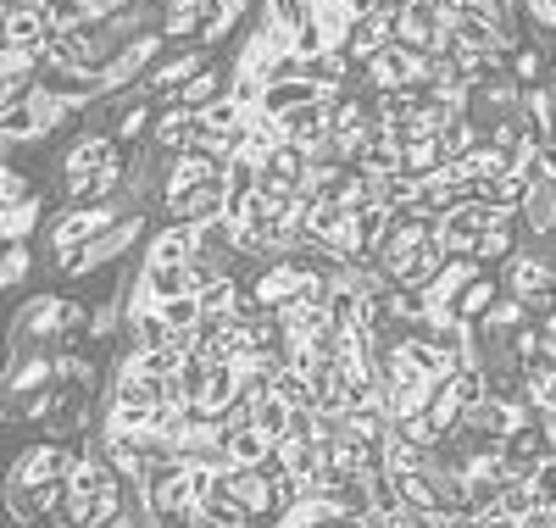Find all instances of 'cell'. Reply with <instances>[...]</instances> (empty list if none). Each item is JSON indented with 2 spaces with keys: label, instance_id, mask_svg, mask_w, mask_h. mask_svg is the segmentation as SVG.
<instances>
[{
  "label": "cell",
  "instance_id": "1",
  "mask_svg": "<svg viewBox=\"0 0 556 528\" xmlns=\"http://www.w3.org/2000/svg\"><path fill=\"white\" fill-rule=\"evenodd\" d=\"M501 290L518 296L534 317H545L556 306V262L545 251H518L513 262L501 267Z\"/></svg>",
  "mask_w": 556,
  "mask_h": 528
},
{
  "label": "cell",
  "instance_id": "2",
  "mask_svg": "<svg viewBox=\"0 0 556 528\" xmlns=\"http://www.w3.org/2000/svg\"><path fill=\"white\" fill-rule=\"evenodd\" d=\"M123 217L112 212V206H67L56 223H51V251L56 256H67V251H78V246H96L101 234H112Z\"/></svg>",
  "mask_w": 556,
  "mask_h": 528
},
{
  "label": "cell",
  "instance_id": "3",
  "mask_svg": "<svg viewBox=\"0 0 556 528\" xmlns=\"http://www.w3.org/2000/svg\"><path fill=\"white\" fill-rule=\"evenodd\" d=\"M162 45H167V39H162V28L128 39L123 51L106 62V73H101V78H106V89H112V95H123V89H134V84H146V73L162 62Z\"/></svg>",
  "mask_w": 556,
  "mask_h": 528
},
{
  "label": "cell",
  "instance_id": "4",
  "mask_svg": "<svg viewBox=\"0 0 556 528\" xmlns=\"http://www.w3.org/2000/svg\"><path fill=\"white\" fill-rule=\"evenodd\" d=\"M73 467H78V456H73L67 445H34V451H23V456H17V467H12V485H17V490L67 485Z\"/></svg>",
  "mask_w": 556,
  "mask_h": 528
},
{
  "label": "cell",
  "instance_id": "5",
  "mask_svg": "<svg viewBox=\"0 0 556 528\" xmlns=\"http://www.w3.org/2000/svg\"><path fill=\"white\" fill-rule=\"evenodd\" d=\"M0 45L7 51H34V56H51V23H45V7H7L0 17Z\"/></svg>",
  "mask_w": 556,
  "mask_h": 528
},
{
  "label": "cell",
  "instance_id": "6",
  "mask_svg": "<svg viewBox=\"0 0 556 528\" xmlns=\"http://www.w3.org/2000/svg\"><path fill=\"white\" fill-rule=\"evenodd\" d=\"M201 67H212V51H206V45L195 39L190 51H178V56L156 62V67L146 73V84H139V89H146V95H167V101H178V89L190 84V78H195Z\"/></svg>",
  "mask_w": 556,
  "mask_h": 528
},
{
  "label": "cell",
  "instance_id": "7",
  "mask_svg": "<svg viewBox=\"0 0 556 528\" xmlns=\"http://www.w3.org/2000/svg\"><path fill=\"white\" fill-rule=\"evenodd\" d=\"M195 246H201V228L167 217L156 228V239H151V251H146V267H190L195 262Z\"/></svg>",
  "mask_w": 556,
  "mask_h": 528
},
{
  "label": "cell",
  "instance_id": "8",
  "mask_svg": "<svg viewBox=\"0 0 556 528\" xmlns=\"http://www.w3.org/2000/svg\"><path fill=\"white\" fill-rule=\"evenodd\" d=\"M195 134H201V112H190V106H167L156 123H151V146H156V156H184L195 146Z\"/></svg>",
  "mask_w": 556,
  "mask_h": 528
},
{
  "label": "cell",
  "instance_id": "9",
  "mask_svg": "<svg viewBox=\"0 0 556 528\" xmlns=\"http://www.w3.org/2000/svg\"><path fill=\"white\" fill-rule=\"evenodd\" d=\"M106 167H123V151H117L112 134H84L62 156V178H89V173H106Z\"/></svg>",
  "mask_w": 556,
  "mask_h": 528
},
{
  "label": "cell",
  "instance_id": "10",
  "mask_svg": "<svg viewBox=\"0 0 556 528\" xmlns=\"http://www.w3.org/2000/svg\"><path fill=\"white\" fill-rule=\"evenodd\" d=\"M217 485L235 495L251 517H273V512H278V495H273V485H267V473H262V467H228Z\"/></svg>",
  "mask_w": 556,
  "mask_h": 528
},
{
  "label": "cell",
  "instance_id": "11",
  "mask_svg": "<svg viewBox=\"0 0 556 528\" xmlns=\"http://www.w3.org/2000/svg\"><path fill=\"white\" fill-rule=\"evenodd\" d=\"M434 39H440V12L429 7V0H401L395 45H412V51H429L434 56Z\"/></svg>",
  "mask_w": 556,
  "mask_h": 528
},
{
  "label": "cell",
  "instance_id": "12",
  "mask_svg": "<svg viewBox=\"0 0 556 528\" xmlns=\"http://www.w3.org/2000/svg\"><path fill=\"white\" fill-rule=\"evenodd\" d=\"M329 95H340V89H323V84H312V78H273V84L262 89V112L285 117V112H295V106L329 101Z\"/></svg>",
  "mask_w": 556,
  "mask_h": 528
},
{
  "label": "cell",
  "instance_id": "13",
  "mask_svg": "<svg viewBox=\"0 0 556 528\" xmlns=\"http://www.w3.org/2000/svg\"><path fill=\"white\" fill-rule=\"evenodd\" d=\"M518 117H523V128H529L534 146H551V139H556V95H551V84L523 89V106H518Z\"/></svg>",
  "mask_w": 556,
  "mask_h": 528
},
{
  "label": "cell",
  "instance_id": "14",
  "mask_svg": "<svg viewBox=\"0 0 556 528\" xmlns=\"http://www.w3.org/2000/svg\"><path fill=\"white\" fill-rule=\"evenodd\" d=\"M251 112H256V106H245L240 95H223V101H212V106L201 112V128H206V134H223V139H240L245 123H251Z\"/></svg>",
  "mask_w": 556,
  "mask_h": 528
},
{
  "label": "cell",
  "instance_id": "15",
  "mask_svg": "<svg viewBox=\"0 0 556 528\" xmlns=\"http://www.w3.org/2000/svg\"><path fill=\"white\" fill-rule=\"evenodd\" d=\"M223 95H228V78H223V67L212 62V67H201L190 84H184L178 89V106H190V112H206L212 101H223Z\"/></svg>",
  "mask_w": 556,
  "mask_h": 528
},
{
  "label": "cell",
  "instance_id": "16",
  "mask_svg": "<svg viewBox=\"0 0 556 528\" xmlns=\"http://www.w3.org/2000/svg\"><path fill=\"white\" fill-rule=\"evenodd\" d=\"M501 296H506V290H501V278H495V273H479L468 290H462V301H456V323H479Z\"/></svg>",
  "mask_w": 556,
  "mask_h": 528
},
{
  "label": "cell",
  "instance_id": "17",
  "mask_svg": "<svg viewBox=\"0 0 556 528\" xmlns=\"http://www.w3.org/2000/svg\"><path fill=\"white\" fill-rule=\"evenodd\" d=\"M451 156H445V146H440V134H417V139H406V173H417V178H429V173H440Z\"/></svg>",
  "mask_w": 556,
  "mask_h": 528
},
{
  "label": "cell",
  "instance_id": "18",
  "mask_svg": "<svg viewBox=\"0 0 556 528\" xmlns=\"http://www.w3.org/2000/svg\"><path fill=\"white\" fill-rule=\"evenodd\" d=\"M245 12H251V0H217V12L206 17V28H201V45L212 51V45H223L228 34H235L240 23H245Z\"/></svg>",
  "mask_w": 556,
  "mask_h": 528
},
{
  "label": "cell",
  "instance_id": "19",
  "mask_svg": "<svg viewBox=\"0 0 556 528\" xmlns=\"http://www.w3.org/2000/svg\"><path fill=\"white\" fill-rule=\"evenodd\" d=\"M379 51H390V39H384L374 23H367V17H356V23H351V39H345V56H351L356 67H367Z\"/></svg>",
  "mask_w": 556,
  "mask_h": 528
},
{
  "label": "cell",
  "instance_id": "20",
  "mask_svg": "<svg viewBox=\"0 0 556 528\" xmlns=\"http://www.w3.org/2000/svg\"><path fill=\"white\" fill-rule=\"evenodd\" d=\"M290 417H295V406H285V401H278L273 390H267V395H262V401L251 406V423L262 428L267 440H285V428H290Z\"/></svg>",
  "mask_w": 556,
  "mask_h": 528
},
{
  "label": "cell",
  "instance_id": "21",
  "mask_svg": "<svg viewBox=\"0 0 556 528\" xmlns=\"http://www.w3.org/2000/svg\"><path fill=\"white\" fill-rule=\"evenodd\" d=\"M34 223H39V201L34 196L17 201V206H0V239H12V246H23V239L34 234Z\"/></svg>",
  "mask_w": 556,
  "mask_h": 528
},
{
  "label": "cell",
  "instance_id": "22",
  "mask_svg": "<svg viewBox=\"0 0 556 528\" xmlns=\"http://www.w3.org/2000/svg\"><path fill=\"white\" fill-rule=\"evenodd\" d=\"M545 73H551V56L540 51V45H518V51H513V78H518L523 89H534Z\"/></svg>",
  "mask_w": 556,
  "mask_h": 528
},
{
  "label": "cell",
  "instance_id": "23",
  "mask_svg": "<svg viewBox=\"0 0 556 528\" xmlns=\"http://www.w3.org/2000/svg\"><path fill=\"white\" fill-rule=\"evenodd\" d=\"M151 123H156V112H151L146 101H139V106H128V112H123V123H117V134H112V139H117V146H134V139H146V134H151Z\"/></svg>",
  "mask_w": 556,
  "mask_h": 528
},
{
  "label": "cell",
  "instance_id": "24",
  "mask_svg": "<svg viewBox=\"0 0 556 528\" xmlns=\"http://www.w3.org/2000/svg\"><path fill=\"white\" fill-rule=\"evenodd\" d=\"M529 490H534V501H540L545 512H556V456H545V462L529 473Z\"/></svg>",
  "mask_w": 556,
  "mask_h": 528
},
{
  "label": "cell",
  "instance_id": "25",
  "mask_svg": "<svg viewBox=\"0 0 556 528\" xmlns=\"http://www.w3.org/2000/svg\"><path fill=\"white\" fill-rule=\"evenodd\" d=\"M28 267H34L28 246H12L7 256H0V290H17V284L28 278Z\"/></svg>",
  "mask_w": 556,
  "mask_h": 528
},
{
  "label": "cell",
  "instance_id": "26",
  "mask_svg": "<svg viewBox=\"0 0 556 528\" xmlns=\"http://www.w3.org/2000/svg\"><path fill=\"white\" fill-rule=\"evenodd\" d=\"M112 328H117V306H96V317H89V334L101 340V334H112Z\"/></svg>",
  "mask_w": 556,
  "mask_h": 528
},
{
  "label": "cell",
  "instance_id": "27",
  "mask_svg": "<svg viewBox=\"0 0 556 528\" xmlns=\"http://www.w3.org/2000/svg\"><path fill=\"white\" fill-rule=\"evenodd\" d=\"M540 178L556 184V139H551V146H540Z\"/></svg>",
  "mask_w": 556,
  "mask_h": 528
},
{
  "label": "cell",
  "instance_id": "28",
  "mask_svg": "<svg viewBox=\"0 0 556 528\" xmlns=\"http://www.w3.org/2000/svg\"><path fill=\"white\" fill-rule=\"evenodd\" d=\"M345 7H351V17H374L384 0H345Z\"/></svg>",
  "mask_w": 556,
  "mask_h": 528
},
{
  "label": "cell",
  "instance_id": "29",
  "mask_svg": "<svg viewBox=\"0 0 556 528\" xmlns=\"http://www.w3.org/2000/svg\"><path fill=\"white\" fill-rule=\"evenodd\" d=\"M251 7H262V0H251Z\"/></svg>",
  "mask_w": 556,
  "mask_h": 528
}]
</instances>
